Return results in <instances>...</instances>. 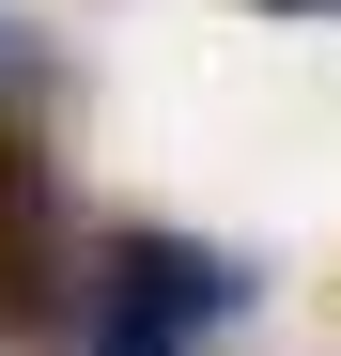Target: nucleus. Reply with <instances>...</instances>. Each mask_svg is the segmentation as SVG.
Wrapping results in <instances>:
<instances>
[{"label": "nucleus", "mask_w": 341, "mask_h": 356, "mask_svg": "<svg viewBox=\"0 0 341 356\" xmlns=\"http://www.w3.org/2000/svg\"><path fill=\"white\" fill-rule=\"evenodd\" d=\"M78 248L63 217V155L31 140V108H0V341L16 356H78Z\"/></svg>", "instance_id": "f03ea898"}, {"label": "nucleus", "mask_w": 341, "mask_h": 356, "mask_svg": "<svg viewBox=\"0 0 341 356\" xmlns=\"http://www.w3.org/2000/svg\"><path fill=\"white\" fill-rule=\"evenodd\" d=\"M248 294L264 279L233 248H202V232H170V217H109L78 248V356H202Z\"/></svg>", "instance_id": "f257e3e1"}, {"label": "nucleus", "mask_w": 341, "mask_h": 356, "mask_svg": "<svg viewBox=\"0 0 341 356\" xmlns=\"http://www.w3.org/2000/svg\"><path fill=\"white\" fill-rule=\"evenodd\" d=\"M31 93H47V16L0 0V108H31Z\"/></svg>", "instance_id": "7ed1b4c3"}]
</instances>
